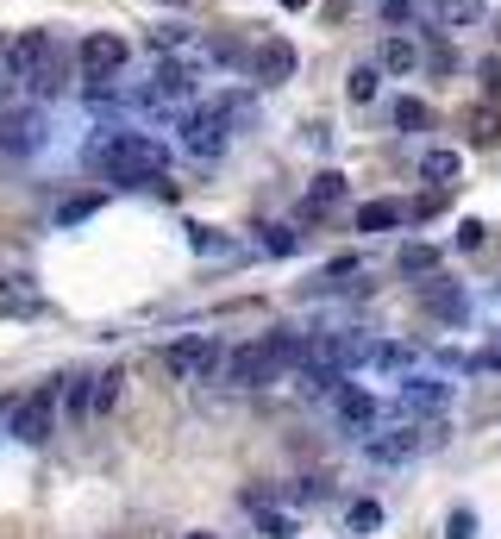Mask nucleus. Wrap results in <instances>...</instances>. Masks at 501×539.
Masks as SVG:
<instances>
[{"label": "nucleus", "mask_w": 501, "mask_h": 539, "mask_svg": "<svg viewBox=\"0 0 501 539\" xmlns=\"http://www.w3.org/2000/svg\"><path fill=\"white\" fill-rule=\"evenodd\" d=\"M289 358H301V339L295 333H264V339L232 345L226 364H220V377L232 389H264V383H276V370L289 364Z\"/></svg>", "instance_id": "obj_1"}, {"label": "nucleus", "mask_w": 501, "mask_h": 539, "mask_svg": "<svg viewBox=\"0 0 501 539\" xmlns=\"http://www.w3.org/2000/svg\"><path fill=\"white\" fill-rule=\"evenodd\" d=\"M101 170H107V182L138 189V182H163L170 176V151H163L151 132H113L101 145Z\"/></svg>", "instance_id": "obj_2"}, {"label": "nucleus", "mask_w": 501, "mask_h": 539, "mask_svg": "<svg viewBox=\"0 0 501 539\" xmlns=\"http://www.w3.org/2000/svg\"><path fill=\"white\" fill-rule=\"evenodd\" d=\"M163 364H170L182 383H213V377H220V364H226V345L195 333V339H176L170 351H163Z\"/></svg>", "instance_id": "obj_3"}, {"label": "nucleus", "mask_w": 501, "mask_h": 539, "mask_svg": "<svg viewBox=\"0 0 501 539\" xmlns=\"http://www.w3.org/2000/svg\"><path fill=\"white\" fill-rule=\"evenodd\" d=\"M176 132H182V151L188 157H201V163H213L226 151V120H220V107H188V113H176Z\"/></svg>", "instance_id": "obj_4"}, {"label": "nucleus", "mask_w": 501, "mask_h": 539, "mask_svg": "<svg viewBox=\"0 0 501 539\" xmlns=\"http://www.w3.org/2000/svg\"><path fill=\"white\" fill-rule=\"evenodd\" d=\"M420 445H426V433L414 427V420H401V427H389V433H383V420H376V427L364 433V458L370 464H408Z\"/></svg>", "instance_id": "obj_5"}, {"label": "nucleus", "mask_w": 501, "mask_h": 539, "mask_svg": "<svg viewBox=\"0 0 501 539\" xmlns=\"http://www.w3.org/2000/svg\"><path fill=\"white\" fill-rule=\"evenodd\" d=\"M0 151L7 157L44 151V113L38 107H0Z\"/></svg>", "instance_id": "obj_6"}, {"label": "nucleus", "mask_w": 501, "mask_h": 539, "mask_svg": "<svg viewBox=\"0 0 501 539\" xmlns=\"http://www.w3.org/2000/svg\"><path fill=\"white\" fill-rule=\"evenodd\" d=\"M126 57H132V38H126V32H82L76 69H82V76H113Z\"/></svg>", "instance_id": "obj_7"}, {"label": "nucleus", "mask_w": 501, "mask_h": 539, "mask_svg": "<svg viewBox=\"0 0 501 539\" xmlns=\"http://www.w3.org/2000/svg\"><path fill=\"white\" fill-rule=\"evenodd\" d=\"M445 402H451V383H439V377H401L395 414L401 420H433V414H445Z\"/></svg>", "instance_id": "obj_8"}, {"label": "nucleus", "mask_w": 501, "mask_h": 539, "mask_svg": "<svg viewBox=\"0 0 501 539\" xmlns=\"http://www.w3.org/2000/svg\"><path fill=\"white\" fill-rule=\"evenodd\" d=\"M7 420H13V439H19V445H44V439H51V389H38V395H26V402H13Z\"/></svg>", "instance_id": "obj_9"}, {"label": "nucleus", "mask_w": 501, "mask_h": 539, "mask_svg": "<svg viewBox=\"0 0 501 539\" xmlns=\"http://www.w3.org/2000/svg\"><path fill=\"white\" fill-rule=\"evenodd\" d=\"M145 95H151V107H188V101H195V69H188V63H163L157 76L145 82Z\"/></svg>", "instance_id": "obj_10"}, {"label": "nucleus", "mask_w": 501, "mask_h": 539, "mask_svg": "<svg viewBox=\"0 0 501 539\" xmlns=\"http://www.w3.org/2000/svg\"><path fill=\"white\" fill-rule=\"evenodd\" d=\"M332 408H339V420H345L351 433H370L376 420H383V408H376V395L351 389V383H339V389H332Z\"/></svg>", "instance_id": "obj_11"}, {"label": "nucleus", "mask_w": 501, "mask_h": 539, "mask_svg": "<svg viewBox=\"0 0 501 539\" xmlns=\"http://www.w3.org/2000/svg\"><path fill=\"white\" fill-rule=\"evenodd\" d=\"M251 76L257 82H289L295 76V44L289 38H264V44H257V57H251Z\"/></svg>", "instance_id": "obj_12"}, {"label": "nucleus", "mask_w": 501, "mask_h": 539, "mask_svg": "<svg viewBox=\"0 0 501 539\" xmlns=\"http://www.w3.org/2000/svg\"><path fill=\"white\" fill-rule=\"evenodd\" d=\"M63 69H69V57L57 51V44H44L38 63L26 69V82H19V88H32V95H57V88H63Z\"/></svg>", "instance_id": "obj_13"}, {"label": "nucleus", "mask_w": 501, "mask_h": 539, "mask_svg": "<svg viewBox=\"0 0 501 539\" xmlns=\"http://www.w3.org/2000/svg\"><path fill=\"white\" fill-rule=\"evenodd\" d=\"M339 201H345V176H339V170H326V176H314V189H307L301 220H314V214H326V207H339Z\"/></svg>", "instance_id": "obj_14"}, {"label": "nucleus", "mask_w": 501, "mask_h": 539, "mask_svg": "<svg viewBox=\"0 0 501 539\" xmlns=\"http://www.w3.org/2000/svg\"><path fill=\"white\" fill-rule=\"evenodd\" d=\"M489 13V0H433V19L445 32H464V26H476V19Z\"/></svg>", "instance_id": "obj_15"}, {"label": "nucleus", "mask_w": 501, "mask_h": 539, "mask_svg": "<svg viewBox=\"0 0 501 539\" xmlns=\"http://www.w3.org/2000/svg\"><path fill=\"white\" fill-rule=\"evenodd\" d=\"M420 301H426V308H433L445 326H458V320L470 314V308H464V289H458V283H433V289H420Z\"/></svg>", "instance_id": "obj_16"}, {"label": "nucleus", "mask_w": 501, "mask_h": 539, "mask_svg": "<svg viewBox=\"0 0 501 539\" xmlns=\"http://www.w3.org/2000/svg\"><path fill=\"white\" fill-rule=\"evenodd\" d=\"M401 220H408V207H395V201H364L357 207V232H395Z\"/></svg>", "instance_id": "obj_17"}, {"label": "nucleus", "mask_w": 501, "mask_h": 539, "mask_svg": "<svg viewBox=\"0 0 501 539\" xmlns=\"http://www.w3.org/2000/svg\"><path fill=\"white\" fill-rule=\"evenodd\" d=\"M383 69H389V76H408V69H420V44L414 38H383Z\"/></svg>", "instance_id": "obj_18"}, {"label": "nucleus", "mask_w": 501, "mask_h": 539, "mask_svg": "<svg viewBox=\"0 0 501 539\" xmlns=\"http://www.w3.org/2000/svg\"><path fill=\"white\" fill-rule=\"evenodd\" d=\"M44 44H51L44 32H19V38L7 44V63H13V76H19V82H26V69L38 63V51H44Z\"/></svg>", "instance_id": "obj_19"}, {"label": "nucleus", "mask_w": 501, "mask_h": 539, "mask_svg": "<svg viewBox=\"0 0 501 539\" xmlns=\"http://www.w3.org/2000/svg\"><path fill=\"white\" fill-rule=\"evenodd\" d=\"M395 264H401V276H433V270H439V251L414 239V245H401V257H395Z\"/></svg>", "instance_id": "obj_20"}, {"label": "nucleus", "mask_w": 501, "mask_h": 539, "mask_svg": "<svg viewBox=\"0 0 501 539\" xmlns=\"http://www.w3.org/2000/svg\"><path fill=\"white\" fill-rule=\"evenodd\" d=\"M420 176H426V182H439V189H451V182H458V151H426Z\"/></svg>", "instance_id": "obj_21"}, {"label": "nucleus", "mask_w": 501, "mask_h": 539, "mask_svg": "<svg viewBox=\"0 0 501 539\" xmlns=\"http://www.w3.org/2000/svg\"><path fill=\"white\" fill-rule=\"evenodd\" d=\"M395 126H401V132H426V126H433V107L414 101V95H401V101H395Z\"/></svg>", "instance_id": "obj_22"}, {"label": "nucleus", "mask_w": 501, "mask_h": 539, "mask_svg": "<svg viewBox=\"0 0 501 539\" xmlns=\"http://www.w3.org/2000/svg\"><path fill=\"white\" fill-rule=\"evenodd\" d=\"M364 364H370V370H408V364H414V351H408V345H370V351H364Z\"/></svg>", "instance_id": "obj_23"}, {"label": "nucleus", "mask_w": 501, "mask_h": 539, "mask_svg": "<svg viewBox=\"0 0 501 539\" xmlns=\"http://www.w3.org/2000/svg\"><path fill=\"white\" fill-rule=\"evenodd\" d=\"M345 95L364 107V101H376V63H357L351 76H345Z\"/></svg>", "instance_id": "obj_24"}, {"label": "nucleus", "mask_w": 501, "mask_h": 539, "mask_svg": "<svg viewBox=\"0 0 501 539\" xmlns=\"http://www.w3.org/2000/svg\"><path fill=\"white\" fill-rule=\"evenodd\" d=\"M495 138H501V113L495 107H476L470 113V145H495Z\"/></svg>", "instance_id": "obj_25"}, {"label": "nucleus", "mask_w": 501, "mask_h": 539, "mask_svg": "<svg viewBox=\"0 0 501 539\" xmlns=\"http://www.w3.org/2000/svg\"><path fill=\"white\" fill-rule=\"evenodd\" d=\"M188 239H195L201 257H232V239H220L213 226H188Z\"/></svg>", "instance_id": "obj_26"}, {"label": "nucleus", "mask_w": 501, "mask_h": 539, "mask_svg": "<svg viewBox=\"0 0 501 539\" xmlns=\"http://www.w3.org/2000/svg\"><path fill=\"white\" fill-rule=\"evenodd\" d=\"M69 414H76V420L94 414V383L88 377H69Z\"/></svg>", "instance_id": "obj_27"}, {"label": "nucleus", "mask_w": 501, "mask_h": 539, "mask_svg": "<svg viewBox=\"0 0 501 539\" xmlns=\"http://www.w3.org/2000/svg\"><path fill=\"white\" fill-rule=\"evenodd\" d=\"M119 383H126L119 370H107V377H94V414H107V408L119 402Z\"/></svg>", "instance_id": "obj_28"}, {"label": "nucleus", "mask_w": 501, "mask_h": 539, "mask_svg": "<svg viewBox=\"0 0 501 539\" xmlns=\"http://www.w3.org/2000/svg\"><path fill=\"white\" fill-rule=\"evenodd\" d=\"M295 245H301V232H295V226H270V239H264V251H276V257H289Z\"/></svg>", "instance_id": "obj_29"}, {"label": "nucleus", "mask_w": 501, "mask_h": 539, "mask_svg": "<svg viewBox=\"0 0 501 539\" xmlns=\"http://www.w3.org/2000/svg\"><path fill=\"white\" fill-rule=\"evenodd\" d=\"M445 539H476V514H470V508H451V521H445Z\"/></svg>", "instance_id": "obj_30"}, {"label": "nucleus", "mask_w": 501, "mask_h": 539, "mask_svg": "<svg viewBox=\"0 0 501 539\" xmlns=\"http://www.w3.org/2000/svg\"><path fill=\"white\" fill-rule=\"evenodd\" d=\"M458 245H464V251H483V245H489V226H483V220H464V226H458Z\"/></svg>", "instance_id": "obj_31"}, {"label": "nucleus", "mask_w": 501, "mask_h": 539, "mask_svg": "<svg viewBox=\"0 0 501 539\" xmlns=\"http://www.w3.org/2000/svg\"><path fill=\"white\" fill-rule=\"evenodd\" d=\"M351 527H357V533L383 527V508H376V502H357V508H351Z\"/></svg>", "instance_id": "obj_32"}, {"label": "nucleus", "mask_w": 501, "mask_h": 539, "mask_svg": "<svg viewBox=\"0 0 501 539\" xmlns=\"http://www.w3.org/2000/svg\"><path fill=\"white\" fill-rule=\"evenodd\" d=\"M94 207H101L94 195H82V201H63V214H57V220H63V226H76V220H88V214H94Z\"/></svg>", "instance_id": "obj_33"}, {"label": "nucleus", "mask_w": 501, "mask_h": 539, "mask_svg": "<svg viewBox=\"0 0 501 539\" xmlns=\"http://www.w3.org/2000/svg\"><path fill=\"white\" fill-rule=\"evenodd\" d=\"M257 514H264V533H270V539H295V521H289V514H270V508H257Z\"/></svg>", "instance_id": "obj_34"}, {"label": "nucleus", "mask_w": 501, "mask_h": 539, "mask_svg": "<svg viewBox=\"0 0 501 539\" xmlns=\"http://www.w3.org/2000/svg\"><path fill=\"white\" fill-rule=\"evenodd\" d=\"M19 95V76H13V63H7V51H0V107H7Z\"/></svg>", "instance_id": "obj_35"}, {"label": "nucleus", "mask_w": 501, "mask_h": 539, "mask_svg": "<svg viewBox=\"0 0 501 539\" xmlns=\"http://www.w3.org/2000/svg\"><path fill=\"white\" fill-rule=\"evenodd\" d=\"M476 76H483V88L495 95V88H501V57H483V69H476Z\"/></svg>", "instance_id": "obj_36"}, {"label": "nucleus", "mask_w": 501, "mask_h": 539, "mask_svg": "<svg viewBox=\"0 0 501 539\" xmlns=\"http://www.w3.org/2000/svg\"><path fill=\"white\" fill-rule=\"evenodd\" d=\"M13 308V295H7V283H0V314H7Z\"/></svg>", "instance_id": "obj_37"}, {"label": "nucleus", "mask_w": 501, "mask_h": 539, "mask_svg": "<svg viewBox=\"0 0 501 539\" xmlns=\"http://www.w3.org/2000/svg\"><path fill=\"white\" fill-rule=\"evenodd\" d=\"M307 7V0H282V13H301Z\"/></svg>", "instance_id": "obj_38"}, {"label": "nucleus", "mask_w": 501, "mask_h": 539, "mask_svg": "<svg viewBox=\"0 0 501 539\" xmlns=\"http://www.w3.org/2000/svg\"><path fill=\"white\" fill-rule=\"evenodd\" d=\"M188 539H220V533H188Z\"/></svg>", "instance_id": "obj_39"}, {"label": "nucleus", "mask_w": 501, "mask_h": 539, "mask_svg": "<svg viewBox=\"0 0 501 539\" xmlns=\"http://www.w3.org/2000/svg\"><path fill=\"white\" fill-rule=\"evenodd\" d=\"M7 408H13V402H0V420H7Z\"/></svg>", "instance_id": "obj_40"}, {"label": "nucleus", "mask_w": 501, "mask_h": 539, "mask_svg": "<svg viewBox=\"0 0 501 539\" xmlns=\"http://www.w3.org/2000/svg\"><path fill=\"white\" fill-rule=\"evenodd\" d=\"M163 7H182V0H163Z\"/></svg>", "instance_id": "obj_41"}]
</instances>
